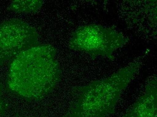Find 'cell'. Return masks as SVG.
<instances>
[{
    "mask_svg": "<svg viewBox=\"0 0 157 117\" xmlns=\"http://www.w3.org/2000/svg\"><path fill=\"white\" fill-rule=\"evenodd\" d=\"M128 41L122 33L114 28L91 24L75 30L69 42V47L86 53L93 60L102 56L113 61L115 51L123 47Z\"/></svg>",
    "mask_w": 157,
    "mask_h": 117,
    "instance_id": "cell-3",
    "label": "cell"
},
{
    "mask_svg": "<svg viewBox=\"0 0 157 117\" xmlns=\"http://www.w3.org/2000/svg\"><path fill=\"white\" fill-rule=\"evenodd\" d=\"M44 2L40 0L15 1L10 5L9 9L17 13H34L43 6Z\"/></svg>",
    "mask_w": 157,
    "mask_h": 117,
    "instance_id": "cell-6",
    "label": "cell"
},
{
    "mask_svg": "<svg viewBox=\"0 0 157 117\" xmlns=\"http://www.w3.org/2000/svg\"><path fill=\"white\" fill-rule=\"evenodd\" d=\"M139 68L138 63H133L106 79L74 87L70 106L62 117H108L113 114Z\"/></svg>",
    "mask_w": 157,
    "mask_h": 117,
    "instance_id": "cell-2",
    "label": "cell"
},
{
    "mask_svg": "<svg viewBox=\"0 0 157 117\" xmlns=\"http://www.w3.org/2000/svg\"><path fill=\"white\" fill-rule=\"evenodd\" d=\"M39 38L35 28L21 20L11 19L0 24V67L39 46Z\"/></svg>",
    "mask_w": 157,
    "mask_h": 117,
    "instance_id": "cell-4",
    "label": "cell"
},
{
    "mask_svg": "<svg viewBox=\"0 0 157 117\" xmlns=\"http://www.w3.org/2000/svg\"><path fill=\"white\" fill-rule=\"evenodd\" d=\"M157 79L146 85L145 92L121 117H157Z\"/></svg>",
    "mask_w": 157,
    "mask_h": 117,
    "instance_id": "cell-5",
    "label": "cell"
},
{
    "mask_svg": "<svg viewBox=\"0 0 157 117\" xmlns=\"http://www.w3.org/2000/svg\"><path fill=\"white\" fill-rule=\"evenodd\" d=\"M56 50L51 45H39L18 55L10 63L6 79L9 92L28 101L43 100L61 79Z\"/></svg>",
    "mask_w": 157,
    "mask_h": 117,
    "instance_id": "cell-1",
    "label": "cell"
},
{
    "mask_svg": "<svg viewBox=\"0 0 157 117\" xmlns=\"http://www.w3.org/2000/svg\"><path fill=\"white\" fill-rule=\"evenodd\" d=\"M2 85L0 83V115L5 114L7 106L2 97Z\"/></svg>",
    "mask_w": 157,
    "mask_h": 117,
    "instance_id": "cell-7",
    "label": "cell"
}]
</instances>
